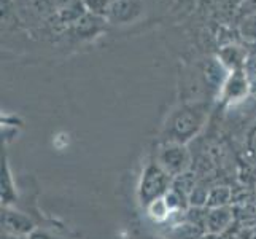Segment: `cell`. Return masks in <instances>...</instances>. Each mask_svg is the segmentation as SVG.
I'll return each mask as SVG.
<instances>
[{
    "label": "cell",
    "mask_w": 256,
    "mask_h": 239,
    "mask_svg": "<svg viewBox=\"0 0 256 239\" xmlns=\"http://www.w3.org/2000/svg\"><path fill=\"white\" fill-rule=\"evenodd\" d=\"M210 110V101L180 102L167 115L160 132V142H178L190 145L206 128Z\"/></svg>",
    "instance_id": "cell-1"
},
{
    "label": "cell",
    "mask_w": 256,
    "mask_h": 239,
    "mask_svg": "<svg viewBox=\"0 0 256 239\" xmlns=\"http://www.w3.org/2000/svg\"><path fill=\"white\" fill-rule=\"evenodd\" d=\"M14 13L21 28L30 32H45L56 10L51 0H13Z\"/></svg>",
    "instance_id": "cell-2"
},
{
    "label": "cell",
    "mask_w": 256,
    "mask_h": 239,
    "mask_svg": "<svg viewBox=\"0 0 256 239\" xmlns=\"http://www.w3.org/2000/svg\"><path fill=\"white\" fill-rule=\"evenodd\" d=\"M154 161L169 174L172 179L186 174L192 169L194 156L190 145L178 142H158Z\"/></svg>",
    "instance_id": "cell-3"
},
{
    "label": "cell",
    "mask_w": 256,
    "mask_h": 239,
    "mask_svg": "<svg viewBox=\"0 0 256 239\" xmlns=\"http://www.w3.org/2000/svg\"><path fill=\"white\" fill-rule=\"evenodd\" d=\"M172 177L167 174L156 161L145 166L138 182V199L146 207L154 199L162 198L172 187Z\"/></svg>",
    "instance_id": "cell-4"
},
{
    "label": "cell",
    "mask_w": 256,
    "mask_h": 239,
    "mask_svg": "<svg viewBox=\"0 0 256 239\" xmlns=\"http://www.w3.org/2000/svg\"><path fill=\"white\" fill-rule=\"evenodd\" d=\"M107 20L100 16H96L88 12L80 21L75 23L72 28L66 29V32L60 35V39H70L75 42H91L96 37H99L102 32L107 29Z\"/></svg>",
    "instance_id": "cell-5"
},
{
    "label": "cell",
    "mask_w": 256,
    "mask_h": 239,
    "mask_svg": "<svg viewBox=\"0 0 256 239\" xmlns=\"http://www.w3.org/2000/svg\"><path fill=\"white\" fill-rule=\"evenodd\" d=\"M250 93L252 88H250L248 77H246L244 70H236V72L229 74L218 97L222 99L223 105H226V107H234L237 104H242Z\"/></svg>",
    "instance_id": "cell-6"
},
{
    "label": "cell",
    "mask_w": 256,
    "mask_h": 239,
    "mask_svg": "<svg viewBox=\"0 0 256 239\" xmlns=\"http://www.w3.org/2000/svg\"><path fill=\"white\" fill-rule=\"evenodd\" d=\"M35 228L37 223L32 217L14 209V206H2V234L28 237Z\"/></svg>",
    "instance_id": "cell-7"
},
{
    "label": "cell",
    "mask_w": 256,
    "mask_h": 239,
    "mask_svg": "<svg viewBox=\"0 0 256 239\" xmlns=\"http://www.w3.org/2000/svg\"><path fill=\"white\" fill-rule=\"evenodd\" d=\"M142 15H144L142 0H113L105 20L110 24L122 26V24L136 23Z\"/></svg>",
    "instance_id": "cell-8"
},
{
    "label": "cell",
    "mask_w": 256,
    "mask_h": 239,
    "mask_svg": "<svg viewBox=\"0 0 256 239\" xmlns=\"http://www.w3.org/2000/svg\"><path fill=\"white\" fill-rule=\"evenodd\" d=\"M232 223H234V209L231 206L215 207L207 210L206 233L214 236H222L232 226Z\"/></svg>",
    "instance_id": "cell-9"
},
{
    "label": "cell",
    "mask_w": 256,
    "mask_h": 239,
    "mask_svg": "<svg viewBox=\"0 0 256 239\" xmlns=\"http://www.w3.org/2000/svg\"><path fill=\"white\" fill-rule=\"evenodd\" d=\"M246 45L242 42L229 43L222 48L216 50V58L222 61V64L229 70V72H236V70H244L245 59H246Z\"/></svg>",
    "instance_id": "cell-10"
},
{
    "label": "cell",
    "mask_w": 256,
    "mask_h": 239,
    "mask_svg": "<svg viewBox=\"0 0 256 239\" xmlns=\"http://www.w3.org/2000/svg\"><path fill=\"white\" fill-rule=\"evenodd\" d=\"M231 202H232V188L229 187V185H223V183L212 185L208 196H207L206 207L208 209L226 207V206H231Z\"/></svg>",
    "instance_id": "cell-11"
},
{
    "label": "cell",
    "mask_w": 256,
    "mask_h": 239,
    "mask_svg": "<svg viewBox=\"0 0 256 239\" xmlns=\"http://www.w3.org/2000/svg\"><path fill=\"white\" fill-rule=\"evenodd\" d=\"M0 187H2V206H14V202L18 201V194L6 158L4 159L2 164V182H0Z\"/></svg>",
    "instance_id": "cell-12"
},
{
    "label": "cell",
    "mask_w": 256,
    "mask_h": 239,
    "mask_svg": "<svg viewBox=\"0 0 256 239\" xmlns=\"http://www.w3.org/2000/svg\"><path fill=\"white\" fill-rule=\"evenodd\" d=\"M146 209V214L148 217L153 220V222H166V220H169V217L172 215V212L167 207L166 201H164V196L160 198V199H154L153 202H150V204L145 207Z\"/></svg>",
    "instance_id": "cell-13"
},
{
    "label": "cell",
    "mask_w": 256,
    "mask_h": 239,
    "mask_svg": "<svg viewBox=\"0 0 256 239\" xmlns=\"http://www.w3.org/2000/svg\"><path fill=\"white\" fill-rule=\"evenodd\" d=\"M113 0H83V4L86 7V10L96 15V16H100L105 18L112 7Z\"/></svg>",
    "instance_id": "cell-14"
},
{
    "label": "cell",
    "mask_w": 256,
    "mask_h": 239,
    "mask_svg": "<svg viewBox=\"0 0 256 239\" xmlns=\"http://www.w3.org/2000/svg\"><path fill=\"white\" fill-rule=\"evenodd\" d=\"M245 147H246V152H248V155H250L252 163L256 164V125H253V128L246 132Z\"/></svg>",
    "instance_id": "cell-15"
},
{
    "label": "cell",
    "mask_w": 256,
    "mask_h": 239,
    "mask_svg": "<svg viewBox=\"0 0 256 239\" xmlns=\"http://www.w3.org/2000/svg\"><path fill=\"white\" fill-rule=\"evenodd\" d=\"M28 239H64L60 237L59 234L52 233L51 229L45 228V226H37L34 231L28 236Z\"/></svg>",
    "instance_id": "cell-16"
},
{
    "label": "cell",
    "mask_w": 256,
    "mask_h": 239,
    "mask_svg": "<svg viewBox=\"0 0 256 239\" xmlns=\"http://www.w3.org/2000/svg\"><path fill=\"white\" fill-rule=\"evenodd\" d=\"M52 2V7H54V10H56V13L58 12H60V10H66L67 7H70V5H74L76 0H51Z\"/></svg>",
    "instance_id": "cell-17"
},
{
    "label": "cell",
    "mask_w": 256,
    "mask_h": 239,
    "mask_svg": "<svg viewBox=\"0 0 256 239\" xmlns=\"http://www.w3.org/2000/svg\"><path fill=\"white\" fill-rule=\"evenodd\" d=\"M250 88H252V94L256 96V77L250 80Z\"/></svg>",
    "instance_id": "cell-18"
},
{
    "label": "cell",
    "mask_w": 256,
    "mask_h": 239,
    "mask_svg": "<svg viewBox=\"0 0 256 239\" xmlns=\"http://www.w3.org/2000/svg\"><path fill=\"white\" fill-rule=\"evenodd\" d=\"M254 101H256V96H254Z\"/></svg>",
    "instance_id": "cell-19"
}]
</instances>
